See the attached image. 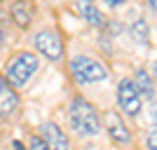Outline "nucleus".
I'll list each match as a JSON object with an SVG mask.
<instances>
[{
	"mask_svg": "<svg viewBox=\"0 0 157 150\" xmlns=\"http://www.w3.org/2000/svg\"><path fill=\"white\" fill-rule=\"evenodd\" d=\"M68 122L73 131L80 136H96L101 134V115H98L96 106L87 101L85 96H73L68 106Z\"/></svg>",
	"mask_w": 157,
	"mask_h": 150,
	"instance_id": "1",
	"label": "nucleus"
},
{
	"mask_svg": "<svg viewBox=\"0 0 157 150\" xmlns=\"http://www.w3.org/2000/svg\"><path fill=\"white\" fill-rule=\"evenodd\" d=\"M40 71V56L35 52H26V49H21V52H14L12 59L5 63V80L14 89H21V87H26L33 78H35V73Z\"/></svg>",
	"mask_w": 157,
	"mask_h": 150,
	"instance_id": "2",
	"label": "nucleus"
},
{
	"mask_svg": "<svg viewBox=\"0 0 157 150\" xmlns=\"http://www.w3.org/2000/svg\"><path fill=\"white\" fill-rule=\"evenodd\" d=\"M68 71H71L73 80L78 85H96V82H105L108 80V68L98 59L92 56H85V54H78L68 61Z\"/></svg>",
	"mask_w": 157,
	"mask_h": 150,
	"instance_id": "3",
	"label": "nucleus"
},
{
	"mask_svg": "<svg viewBox=\"0 0 157 150\" xmlns=\"http://www.w3.org/2000/svg\"><path fill=\"white\" fill-rule=\"evenodd\" d=\"M31 42H33V49H35L40 56H45L47 61H52V63L63 61L66 42H63L59 31H54V28H40V31H35Z\"/></svg>",
	"mask_w": 157,
	"mask_h": 150,
	"instance_id": "4",
	"label": "nucleus"
},
{
	"mask_svg": "<svg viewBox=\"0 0 157 150\" xmlns=\"http://www.w3.org/2000/svg\"><path fill=\"white\" fill-rule=\"evenodd\" d=\"M115 98H117L120 110L129 115V117H138L141 110H143V96L138 94L136 85L131 78H122L117 82V89H115Z\"/></svg>",
	"mask_w": 157,
	"mask_h": 150,
	"instance_id": "5",
	"label": "nucleus"
},
{
	"mask_svg": "<svg viewBox=\"0 0 157 150\" xmlns=\"http://www.w3.org/2000/svg\"><path fill=\"white\" fill-rule=\"evenodd\" d=\"M101 129L108 131L110 141L117 143V145H129L131 141H134L129 127L124 124V120H122V115H120L117 110H105L103 115H101Z\"/></svg>",
	"mask_w": 157,
	"mask_h": 150,
	"instance_id": "6",
	"label": "nucleus"
},
{
	"mask_svg": "<svg viewBox=\"0 0 157 150\" xmlns=\"http://www.w3.org/2000/svg\"><path fill=\"white\" fill-rule=\"evenodd\" d=\"M21 108L19 89H14L0 73V117H14Z\"/></svg>",
	"mask_w": 157,
	"mask_h": 150,
	"instance_id": "7",
	"label": "nucleus"
},
{
	"mask_svg": "<svg viewBox=\"0 0 157 150\" xmlns=\"http://www.w3.org/2000/svg\"><path fill=\"white\" fill-rule=\"evenodd\" d=\"M33 17H35V12H33L31 0H12L7 5V19L21 31H28L33 26Z\"/></svg>",
	"mask_w": 157,
	"mask_h": 150,
	"instance_id": "8",
	"label": "nucleus"
},
{
	"mask_svg": "<svg viewBox=\"0 0 157 150\" xmlns=\"http://www.w3.org/2000/svg\"><path fill=\"white\" fill-rule=\"evenodd\" d=\"M38 136L47 143L49 150H71V141H68V136H66V131L61 129L54 120H47V122L40 124V134Z\"/></svg>",
	"mask_w": 157,
	"mask_h": 150,
	"instance_id": "9",
	"label": "nucleus"
},
{
	"mask_svg": "<svg viewBox=\"0 0 157 150\" xmlns=\"http://www.w3.org/2000/svg\"><path fill=\"white\" fill-rule=\"evenodd\" d=\"M78 10H80L82 19H85L89 26L98 28V31L103 28V24H105V19H108V17H105V14L96 7V2H94V0H80V2H78Z\"/></svg>",
	"mask_w": 157,
	"mask_h": 150,
	"instance_id": "10",
	"label": "nucleus"
},
{
	"mask_svg": "<svg viewBox=\"0 0 157 150\" xmlns=\"http://www.w3.org/2000/svg\"><path fill=\"white\" fill-rule=\"evenodd\" d=\"M131 80H134V85H136V89H138L141 96L155 101V80H152V75L145 71V68H138L136 75H134Z\"/></svg>",
	"mask_w": 157,
	"mask_h": 150,
	"instance_id": "11",
	"label": "nucleus"
},
{
	"mask_svg": "<svg viewBox=\"0 0 157 150\" xmlns=\"http://www.w3.org/2000/svg\"><path fill=\"white\" fill-rule=\"evenodd\" d=\"M129 35L134 38V42H138V45H150V24H148V19H134L129 24Z\"/></svg>",
	"mask_w": 157,
	"mask_h": 150,
	"instance_id": "12",
	"label": "nucleus"
},
{
	"mask_svg": "<svg viewBox=\"0 0 157 150\" xmlns=\"http://www.w3.org/2000/svg\"><path fill=\"white\" fill-rule=\"evenodd\" d=\"M26 150H49V148H47V143H45L40 136H35V134H33V136L28 138V148H26Z\"/></svg>",
	"mask_w": 157,
	"mask_h": 150,
	"instance_id": "13",
	"label": "nucleus"
},
{
	"mask_svg": "<svg viewBox=\"0 0 157 150\" xmlns=\"http://www.w3.org/2000/svg\"><path fill=\"white\" fill-rule=\"evenodd\" d=\"M145 145H148V150H157V134H155V129H150V134H148V141H145Z\"/></svg>",
	"mask_w": 157,
	"mask_h": 150,
	"instance_id": "14",
	"label": "nucleus"
},
{
	"mask_svg": "<svg viewBox=\"0 0 157 150\" xmlns=\"http://www.w3.org/2000/svg\"><path fill=\"white\" fill-rule=\"evenodd\" d=\"M105 5L110 7V10H120L122 5H127V0H105Z\"/></svg>",
	"mask_w": 157,
	"mask_h": 150,
	"instance_id": "15",
	"label": "nucleus"
},
{
	"mask_svg": "<svg viewBox=\"0 0 157 150\" xmlns=\"http://www.w3.org/2000/svg\"><path fill=\"white\" fill-rule=\"evenodd\" d=\"M12 148H14V150H26V145L21 143V141H14V143H12Z\"/></svg>",
	"mask_w": 157,
	"mask_h": 150,
	"instance_id": "16",
	"label": "nucleus"
},
{
	"mask_svg": "<svg viewBox=\"0 0 157 150\" xmlns=\"http://www.w3.org/2000/svg\"><path fill=\"white\" fill-rule=\"evenodd\" d=\"M0 45H5V28H2V24H0Z\"/></svg>",
	"mask_w": 157,
	"mask_h": 150,
	"instance_id": "17",
	"label": "nucleus"
}]
</instances>
